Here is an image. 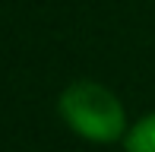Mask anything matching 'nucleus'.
<instances>
[{
	"mask_svg": "<svg viewBox=\"0 0 155 152\" xmlns=\"http://www.w3.org/2000/svg\"><path fill=\"white\" fill-rule=\"evenodd\" d=\"M124 149L127 152H155V111L143 114L139 121L130 124L124 136Z\"/></svg>",
	"mask_w": 155,
	"mask_h": 152,
	"instance_id": "nucleus-2",
	"label": "nucleus"
},
{
	"mask_svg": "<svg viewBox=\"0 0 155 152\" xmlns=\"http://www.w3.org/2000/svg\"><path fill=\"white\" fill-rule=\"evenodd\" d=\"M57 114L73 136L95 146L124 143L130 130V117L120 95L98 79H73L70 86H63L57 98Z\"/></svg>",
	"mask_w": 155,
	"mask_h": 152,
	"instance_id": "nucleus-1",
	"label": "nucleus"
}]
</instances>
